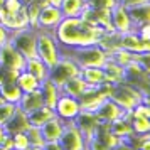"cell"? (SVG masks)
<instances>
[{
	"label": "cell",
	"mask_w": 150,
	"mask_h": 150,
	"mask_svg": "<svg viewBox=\"0 0 150 150\" xmlns=\"http://www.w3.org/2000/svg\"><path fill=\"white\" fill-rule=\"evenodd\" d=\"M59 8L64 17H79L84 8V0H61Z\"/></svg>",
	"instance_id": "cell-29"
},
{
	"label": "cell",
	"mask_w": 150,
	"mask_h": 150,
	"mask_svg": "<svg viewBox=\"0 0 150 150\" xmlns=\"http://www.w3.org/2000/svg\"><path fill=\"white\" fill-rule=\"evenodd\" d=\"M57 142L62 147V150H83L86 145L84 135L74 122H66V127Z\"/></svg>",
	"instance_id": "cell-7"
},
{
	"label": "cell",
	"mask_w": 150,
	"mask_h": 150,
	"mask_svg": "<svg viewBox=\"0 0 150 150\" xmlns=\"http://www.w3.org/2000/svg\"><path fill=\"white\" fill-rule=\"evenodd\" d=\"M62 19H64V15H62L59 7H56V5H44L39 10L37 25H39V29H44V30H54Z\"/></svg>",
	"instance_id": "cell-12"
},
{
	"label": "cell",
	"mask_w": 150,
	"mask_h": 150,
	"mask_svg": "<svg viewBox=\"0 0 150 150\" xmlns=\"http://www.w3.org/2000/svg\"><path fill=\"white\" fill-rule=\"evenodd\" d=\"M135 32L138 34L140 39L143 41H149V34H150V22H145V24H140L135 27Z\"/></svg>",
	"instance_id": "cell-39"
},
{
	"label": "cell",
	"mask_w": 150,
	"mask_h": 150,
	"mask_svg": "<svg viewBox=\"0 0 150 150\" xmlns=\"http://www.w3.org/2000/svg\"><path fill=\"white\" fill-rule=\"evenodd\" d=\"M27 116H29V123H30L32 127H39V128H41L46 122H49L51 118H54L56 111H54V108H49L46 105H42L41 108H37V110H34V111L27 113Z\"/></svg>",
	"instance_id": "cell-23"
},
{
	"label": "cell",
	"mask_w": 150,
	"mask_h": 150,
	"mask_svg": "<svg viewBox=\"0 0 150 150\" xmlns=\"http://www.w3.org/2000/svg\"><path fill=\"white\" fill-rule=\"evenodd\" d=\"M132 150H140V149H132Z\"/></svg>",
	"instance_id": "cell-52"
},
{
	"label": "cell",
	"mask_w": 150,
	"mask_h": 150,
	"mask_svg": "<svg viewBox=\"0 0 150 150\" xmlns=\"http://www.w3.org/2000/svg\"><path fill=\"white\" fill-rule=\"evenodd\" d=\"M123 83H128L137 89L142 91V95L149 96V69L140 66L137 61H132L128 66L123 68Z\"/></svg>",
	"instance_id": "cell-6"
},
{
	"label": "cell",
	"mask_w": 150,
	"mask_h": 150,
	"mask_svg": "<svg viewBox=\"0 0 150 150\" xmlns=\"http://www.w3.org/2000/svg\"><path fill=\"white\" fill-rule=\"evenodd\" d=\"M86 88H88V84L84 83V79H83L81 76H74V78L68 79L59 89H61L62 95H69V96H74V98H79L86 91Z\"/></svg>",
	"instance_id": "cell-22"
},
{
	"label": "cell",
	"mask_w": 150,
	"mask_h": 150,
	"mask_svg": "<svg viewBox=\"0 0 150 150\" xmlns=\"http://www.w3.org/2000/svg\"><path fill=\"white\" fill-rule=\"evenodd\" d=\"M44 150H62V147L59 145V142H46Z\"/></svg>",
	"instance_id": "cell-43"
},
{
	"label": "cell",
	"mask_w": 150,
	"mask_h": 150,
	"mask_svg": "<svg viewBox=\"0 0 150 150\" xmlns=\"http://www.w3.org/2000/svg\"><path fill=\"white\" fill-rule=\"evenodd\" d=\"M35 54L39 59L47 64L51 69L56 66V62L61 59L59 56V42L56 41L54 30H44L37 29V39H35Z\"/></svg>",
	"instance_id": "cell-2"
},
{
	"label": "cell",
	"mask_w": 150,
	"mask_h": 150,
	"mask_svg": "<svg viewBox=\"0 0 150 150\" xmlns=\"http://www.w3.org/2000/svg\"><path fill=\"white\" fill-rule=\"evenodd\" d=\"M35 39H37V30L30 27L19 29V30H12L8 42L14 46L19 52H21L25 59L29 57H35Z\"/></svg>",
	"instance_id": "cell-4"
},
{
	"label": "cell",
	"mask_w": 150,
	"mask_h": 150,
	"mask_svg": "<svg viewBox=\"0 0 150 150\" xmlns=\"http://www.w3.org/2000/svg\"><path fill=\"white\" fill-rule=\"evenodd\" d=\"M8 37H10V30L7 27H4L2 24H0V44H4V42L8 41Z\"/></svg>",
	"instance_id": "cell-40"
},
{
	"label": "cell",
	"mask_w": 150,
	"mask_h": 150,
	"mask_svg": "<svg viewBox=\"0 0 150 150\" xmlns=\"http://www.w3.org/2000/svg\"><path fill=\"white\" fill-rule=\"evenodd\" d=\"M110 19H111V25L115 29V32H118V34H127V32L135 30L133 22H132L128 12H127V7L122 5V4H116L115 7L110 10Z\"/></svg>",
	"instance_id": "cell-11"
},
{
	"label": "cell",
	"mask_w": 150,
	"mask_h": 150,
	"mask_svg": "<svg viewBox=\"0 0 150 150\" xmlns=\"http://www.w3.org/2000/svg\"><path fill=\"white\" fill-rule=\"evenodd\" d=\"M64 127H66V122L61 120L59 116H54V118H51L49 122H46L41 127V133L46 142H57Z\"/></svg>",
	"instance_id": "cell-16"
},
{
	"label": "cell",
	"mask_w": 150,
	"mask_h": 150,
	"mask_svg": "<svg viewBox=\"0 0 150 150\" xmlns=\"http://www.w3.org/2000/svg\"><path fill=\"white\" fill-rule=\"evenodd\" d=\"M149 4L150 2L127 7V12H128L130 19L133 22V27L140 25V24H145V22H150V5Z\"/></svg>",
	"instance_id": "cell-21"
},
{
	"label": "cell",
	"mask_w": 150,
	"mask_h": 150,
	"mask_svg": "<svg viewBox=\"0 0 150 150\" xmlns=\"http://www.w3.org/2000/svg\"><path fill=\"white\" fill-rule=\"evenodd\" d=\"M2 145H4L5 149H8V150H14V138H12V135H10V133H7V137L4 138Z\"/></svg>",
	"instance_id": "cell-41"
},
{
	"label": "cell",
	"mask_w": 150,
	"mask_h": 150,
	"mask_svg": "<svg viewBox=\"0 0 150 150\" xmlns=\"http://www.w3.org/2000/svg\"><path fill=\"white\" fill-rule=\"evenodd\" d=\"M0 66H7V68L22 71L25 68V57L7 41L0 44Z\"/></svg>",
	"instance_id": "cell-10"
},
{
	"label": "cell",
	"mask_w": 150,
	"mask_h": 150,
	"mask_svg": "<svg viewBox=\"0 0 150 150\" xmlns=\"http://www.w3.org/2000/svg\"><path fill=\"white\" fill-rule=\"evenodd\" d=\"M125 115H127V111L123 108H120L111 98H106L95 111V116H96V120H98V123H111Z\"/></svg>",
	"instance_id": "cell-13"
},
{
	"label": "cell",
	"mask_w": 150,
	"mask_h": 150,
	"mask_svg": "<svg viewBox=\"0 0 150 150\" xmlns=\"http://www.w3.org/2000/svg\"><path fill=\"white\" fill-rule=\"evenodd\" d=\"M22 93L21 88L17 86V83H5V84H0V96H2V100L7 103H14V105H17V103L21 101L22 98Z\"/></svg>",
	"instance_id": "cell-27"
},
{
	"label": "cell",
	"mask_w": 150,
	"mask_h": 150,
	"mask_svg": "<svg viewBox=\"0 0 150 150\" xmlns=\"http://www.w3.org/2000/svg\"><path fill=\"white\" fill-rule=\"evenodd\" d=\"M0 150H8V149H5V147H4V145H0Z\"/></svg>",
	"instance_id": "cell-49"
},
{
	"label": "cell",
	"mask_w": 150,
	"mask_h": 150,
	"mask_svg": "<svg viewBox=\"0 0 150 150\" xmlns=\"http://www.w3.org/2000/svg\"><path fill=\"white\" fill-rule=\"evenodd\" d=\"M22 7H24V4L21 0H4V5H2V8H5L10 14H17Z\"/></svg>",
	"instance_id": "cell-38"
},
{
	"label": "cell",
	"mask_w": 150,
	"mask_h": 150,
	"mask_svg": "<svg viewBox=\"0 0 150 150\" xmlns=\"http://www.w3.org/2000/svg\"><path fill=\"white\" fill-rule=\"evenodd\" d=\"M110 98H111L120 108H123L127 113H130V111L135 108L140 101H143V98H147V96L142 95L140 89H137L135 86H132L128 83H118V84H113V89H111Z\"/></svg>",
	"instance_id": "cell-3"
},
{
	"label": "cell",
	"mask_w": 150,
	"mask_h": 150,
	"mask_svg": "<svg viewBox=\"0 0 150 150\" xmlns=\"http://www.w3.org/2000/svg\"><path fill=\"white\" fill-rule=\"evenodd\" d=\"M103 32L105 30L101 27L91 25L81 17H64L54 29L56 41L59 42L61 47L68 49L93 46L100 41Z\"/></svg>",
	"instance_id": "cell-1"
},
{
	"label": "cell",
	"mask_w": 150,
	"mask_h": 150,
	"mask_svg": "<svg viewBox=\"0 0 150 150\" xmlns=\"http://www.w3.org/2000/svg\"><path fill=\"white\" fill-rule=\"evenodd\" d=\"M128 118L135 135H145L150 132V118H142V116H128Z\"/></svg>",
	"instance_id": "cell-30"
},
{
	"label": "cell",
	"mask_w": 150,
	"mask_h": 150,
	"mask_svg": "<svg viewBox=\"0 0 150 150\" xmlns=\"http://www.w3.org/2000/svg\"><path fill=\"white\" fill-rule=\"evenodd\" d=\"M116 4H120V0H84V7H89V8H106V10H111Z\"/></svg>",
	"instance_id": "cell-34"
},
{
	"label": "cell",
	"mask_w": 150,
	"mask_h": 150,
	"mask_svg": "<svg viewBox=\"0 0 150 150\" xmlns=\"http://www.w3.org/2000/svg\"><path fill=\"white\" fill-rule=\"evenodd\" d=\"M25 135H27L29 143H30L32 147H44V145H46V140H44V137H42L39 127H32V125H30V127L25 130Z\"/></svg>",
	"instance_id": "cell-32"
},
{
	"label": "cell",
	"mask_w": 150,
	"mask_h": 150,
	"mask_svg": "<svg viewBox=\"0 0 150 150\" xmlns=\"http://www.w3.org/2000/svg\"><path fill=\"white\" fill-rule=\"evenodd\" d=\"M21 71H17L14 68H7V66H0V84L5 83H14L17 79V74Z\"/></svg>",
	"instance_id": "cell-36"
},
{
	"label": "cell",
	"mask_w": 150,
	"mask_h": 150,
	"mask_svg": "<svg viewBox=\"0 0 150 150\" xmlns=\"http://www.w3.org/2000/svg\"><path fill=\"white\" fill-rule=\"evenodd\" d=\"M110 130L118 135L122 140H128L130 137L133 135V130H132V125H130V118H128V113L122 118H118L115 122L110 123Z\"/></svg>",
	"instance_id": "cell-26"
},
{
	"label": "cell",
	"mask_w": 150,
	"mask_h": 150,
	"mask_svg": "<svg viewBox=\"0 0 150 150\" xmlns=\"http://www.w3.org/2000/svg\"><path fill=\"white\" fill-rule=\"evenodd\" d=\"M49 5H56V7H59V4H61V0H46Z\"/></svg>",
	"instance_id": "cell-46"
},
{
	"label": "cell",
	"mask_w": 150,
	"mask_h": 150,
	"mask_svg": "<svg viewBox=\"0 0 150 150\" xmlns=\"http://www.w3.org/2000/svg\"><path fill=\"white\" fill-rule=\"evenodd\" d=\"M30 127V123H29V116L25 111H22L19 106H17V110H15L14 116L8 120V123L5 125V128H7V132L12 135V133H17V132H25V130Z\"/></svg>",
	"instance_id": "cell-20"
},
{
	"label": "cell",
	"mask_w": 150,
	"mask_h": 150,
	"mask_svg": "<svg viewBox=\"0 0 150 150\" xmlns=\"http://www.w3.org/2000/svg\"><path fill=\"white\" fill-rule=\"evenodd\" d=\"M7 128H5V125H0V145H2V142H4V138L7 137Z\"/></svg>",
	"instance_id": "cell-44"
},
{
	"label": "cell",
	"mask_w": 150,
	"mask_h": 150,
	"mask_svg": "<svg viewBox=\"0 0 150 150\" xmlns=\"http://www.w3.org/2000/svg\"><path fill=\"white\" fill-rule=\"evenodd\" d=\"M12 138H14V150H27L29 147H30L25 132H17V133H12Z\"/></svg>",
	"instance_id": "cell-37"
},
{
	"label": "cell",
	"mask_w": 150,
	"mask_h": 150,
	"mask_svg": "<svg viewBox=\"0 0 150 150\" xmlns=\"http://www.w3.org/2000/svg\"><path fill=\"white\" fill-rule=\"evenodd\" d=\"M79 17L83 21H86L88 24H91V25L101 27L105 32H115V29L111 25V19H110V10H106V8L84 7Z\"/></svg>",
	"instance_id": "cell-9"
},
{
	"label": "cell",
	"mask_w": 150,
	"mask_h": 150,
	"mask_svg": "<svg viewBox=\"0 0 150 150\" xmlns=\"http://www.w3.org/2000/svg\"><path fill=\"white\" fill-rule=\"evenodd\" d=\"M27 150H44V147H32V145H30Z\"/></svg>",
	"instance_id": "cell-47"
},
{
	"label": "cell",
	"mask_w": 150,
	"mask_h": 150,
	"mask_svg": "<svg viewBox=\"0 0 150 150\" xmlns=\"http://www.w3.org/2000/svg\"><path fill=\"white\" fill-rule=\"evenodd\" d=\"M56 116H59L64 122H74L78 115L81 113V105H79V100L74 98V96L69 95H62L57 98V103L54 106Z\"/></svg>",
	"instance_id": "cell-8"
},
{
	"label": "cell",
	"mask_w": 150,
	"mask_h": 150,
	"mask_svg": "<svg viewBox=\"0 0 150 150\" xmlns=\"http://www.w3.org/2000/svg\"><path fill=\"white\" fill-rule=\"evenodd\" d=\"M79 73H81V68L71 57H61L59 61L56 62V66L51 68L49 79L54 83L57 88H61L68 79L74 78V76H79Z\"/></svg>",
	"instance_id": "cell-5"
},
{
	"label": "cell",
	"mask_w": 150,
	"mask_h": 150,
	"mask_svg": "<svg viewBox=\"0 0 150 150\" xmlns=\"http://www.w3.org/2000/svg\"><path fill=\"white\" fill-rule=\"evenodd\" d=\"M106 98H108L106 93L98 86V88H86V91H84L78 100H79V105H81V111L95 113L96 110H98V106H100Z\"/></svg>",
	"instance_id": "cell-14"
},
{
	"label": "cell",
	"mask_w": 150,
	"mask_h": 150,
	"mask_svg": "<svg viewBox=\"0 0 150 150\" xmlns=\"http://www.w3.org/2000/svg\"><path fill=\"white\" fill-rule=\"evenodd\" d=\"M140 150H150V138H147V140H143V143L138 147Z\"/></svg>",
	"instance_id": "cell-45"
},
{
	"label": "cell",
	"mask_w": 150,
	"mask_h": 150,
	"mask_svg": "<svg viewBox=\"0 0 150 150\" xmlns=\"http://www.w3.org/2000/svg\"><path fill=\"white\" fill-rule=\"evenodd\" d=\"M2 5H4V0H0V8H2Z\"/></svg>",
	"instance_id": "cell-50"
},
{
	"label": "cell",
	"mask_w": 150,
	"mask_h": 150,
	"mask_svg": "<svg viewBox=\"0 0 150 150\" xmlns=\"http://www.w3.org/2000/svg\"><path fill=\"white\" fill-rule=\"evenodd\" d=\"M103 71H105V81L111 83V84H118L123 83V68L120 64H116L113 59H106L103 64Z\"/></svg>",
	"instance_id": "cell-25"
},
{
	"label": "cell",
	"mask_w": 150,
	"mask_h": 150,
	"mask_svg": "<svg viewBox=\"0 0 150 150\" xmlns=\"http://www.w3.org/2000/svg\"><path fill=\"white\" fill-rule=\"evenodd\" d=\"M2 101H4V100H2V96H0V103H2Z\"/></svg>",
	"instance_id": "cell-51"
},
{
	"label": "cell",
	"mask_w": 150,
	"mask_h": 150,
	"mask_svg": "<svg viewBox=\"0 0 150 150\" xmlns=\"http://www.w3.org/2000/svg\"><path fill=\"white\" fill-rule=\"evenodd\" d=\"M110 59H113L116 64H120L122 68H125V66H128L130 62L133 61V52H128L127 49L118 47L113 54L110 56Z\"/></svg>",
	"instance_id": "cell-31"
},
{
	"label": "cell",
	"mask_w": 150,
	"mask_h": 150,
	"mask_svg": "<svg viewBox=\"0 0 150 150\" xmlns=\"http://www.w3.org/2000/svg\"><path fill=\"white\" fill-rule=\"evenodd\" d=\"M120 47L127 49L128 52L138 54V52H150V41H143L138 37L135 30L120 34Z\"/></svg>",
	"instance_id": "cell-15"
},
{
	"label": "cell",
	"mask_w": 150,
	"mask_h": 150,
	"mask_svg": "<svg viewBox=\"0 0 150 150\" xmlns=\"http://www.w3.org/2000/svg\"><path fill=\"white\" fill-rule=\"evenodd\" d=\"M41 95H42V100H44V105L49 106V108H54L56 103H57V98L61 96V89L56 86L54 83L51 81V79H46V81L41 83Z\"/></svg>",
	"instance_id": "cell-19"
},
{
	"label": "cell",
	"mask_w": 150,
	"mask_h": 150,
	"mask_svg": "<svg viewBox=\"0 0 150 150\" xmlns=\"http://www.w3.org/2000/svg\"><path fill=\"white\" fill-rule=\"evenodd\" d=\"M15 110H17V105H14V103H0V125H7L8 120L14 116Z\"/></svg>",
	"instance_id": "cell-33"
},
{
	"label": "cell",
	"mask_w": 150,
	"mask_h": 150,
	"mask_svg": "<svg viewBox=\"0 0 150 150\" xmlns=\"http://www.w3.org/2000/svg\"><path fill=\"white\" fill-rule=\"evenodd\" d=\"M15 83H17V86L21 88L22 93H30V91H34V89H39V86H41V83L37 81L29 71H25V69H22L21 73L17 74Z\"/></svg>",
	"instance_id": "cell-28"
},
{
	"label": "cell",
	"mask_w": 150,
	"mask_h": 150,
	"mask_svg": "<svg viewBox=\"0 0 150 150\" xmlns=\"http://www.w3.org/2000/svg\"><path fill=\"white\" fill-rule=\"evenodd\" d=\"M79 76L84 79L88 88H98L100 84L105 83V71H103V68H81Z\"/></svg>",
	"instance_id": "cell-24"
},
{
	"label": "cell",
	"mask_w": 150,
	"mask_h": 150,
	"mask_svg": "<svg viewBox=\"0 0 150 150\" xmlns=\"http://www.w3.org/2000/svg\"><path fill=\"white\" fill-rule=\"evenodd\" d=\"M44 105V100H42V95H41V89H34L30 93H24L21 98V101L17 103V106L25 111V113H30L34 110L41 108Z\"/></svg>",
	"instance_id": "cell-18"
},
{
	"label": "cell",
	"mask_w": 150,
	"mask_h": 150,
	"mask_svg": "<svg viewBox=\"0 0 150 150\" xmlns=\"http://www.w3.org/2000/svg\"><path fill=\"white\" fill-rule=\"evenodd\" d=\"M24 69L29 71V73L34 76L39 83L46 81V79L49 78V71H51V69L47 68V64L42 61V59H39L37 56H35V57H29V59H25V68Z\"/></svg>",
	"instance_id": "cell-17"
},
{
	"label": "cell",
	"mask_w": 150,
	"mask_h": 150,
	"mask_svg": "<svg viewBox=\"0 0 150 150\" xmlns=\"http://www.w3.org/2000/svg\"><path fill=\"white\" fill-rule=\"evenodd\" d=\"M128 116H142V118H150V108H149V96L143 98V101H140L135 108L128 113Z\"/></svg>",
	"instance_id": "cell-35"
},
{
	"label": "cell",
	"mask_w": 150,
	"mask_h": 150,
	"mask_svg": "<svg viewBox=\"0 0 150 150\" xmlns=\"http://www.w3.org/2000/svg\"><path fill=\"white\" fill-rule=\"evenodd\" d=\"M150 0H120V4L125 5V7H130V5H138V4H147Z\"/></svg>",
	"instance_id": "cell-42"
},
{
	"label": "cell",
	"mask_w": 150,
	"mask_h": 150,
	"mask_svg": "<svg viewBox=\"0 0 150 150\" xmlns=\"http://www.w3.org/2000/svg\"><path fill=\"white\" fill-rule=\"evenodd\" d=\"M22 4H24V5H27V4H32V2H35V0H21Z\"/></svg>",
	"instance_id": "cell-48"
}]
</instances>
